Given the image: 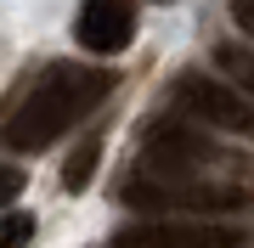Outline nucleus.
<instances>
[{
    "label": "nucleus",
    "instance_id": "obj_10",
    "mask_svg": "<svg viewBox=\"0 0 254 248\" xmlns=\"http://www.w3.org/2000/svg\"><path fill=\"white\" fill-rule=\"evenodd\" d=\"M17 192H23V169L0 164V209H6V203H17Z\"/></svg>",
    "mask_w": 254,
    "mask_h": 248
},
{
    "label": "nucleus",
    "instance_id": "obj_1",
    "mask_svg": "<svg viewBox=\"0 0 254 248\" xmlns=\"http://www.w3.org/2000/svg\"><path fill=\"white\" fill-rule=\"evenodd\" d=\"M113 96V74L91 62H51L46 74L23 91V101L6 113L0 141L11 152H46L51 141H63L79 119H91L102 101Z\"/></svg>",
    "mask_w": 254,
    "mask_h": 248
},
{
    "label": "nucleus",
    "instance_id": "obj_5",
    "mask_svg": "<svg viewBox=\"0 0 254 248\" xmlns=\"http://www.w3.org/2000/svg\"><path fill=\"white\" fill-rule=\"evenodd\" d=\"M113 248H249V231L215 220H136L113 231Z\"/></svg>",
    "mask_w": 254,
    "mask_h": 248
},
{
    "label": "nucleus",
    "instance_id": "obj_2",
    "mask_svg": "<svg viewBox=\"0 0 254 248\" xmlns=\"http://www.w3.org/2000/svg\"><path fill=\"white\" fill-rule=\"evenodd\" d=\"M119 198L130 209H147L153 220H187V214H232L243 209L249 192L237 186H220V181H170V175H130L119 186Z\"/></svg>",
    "mask_w": 254,
    "mask_h": 248
},
{
    "label": "nucleus",
    "instance_id": "obj_6",
    "mask_svg": "<svg viewBox=\"0 0 254 248\" xmlns=\"http://www.w3.org/2000/svg\"><path fill=\"white\" fill-rule=\"evenodd\" d=\"M73 40L91 56H113L136 40V6L130 0H85L73 17Z\"/></svg>",
    "mask_w": 254,
    "mask_h": 248
},
{
    "label": "nucleus",
    "instance_id": "obj_7",
    "mask_svg": "<svg viewBox=\"0 0 254 248\" xmlns=\"http://www.w3.org/2000/svg\"><path fill=\"white\" fill-rule=\"evenodd\" d=\"M215 68H220L243 96H254V51H249V46H215Z\"/></svg>",
    "mask_w": 254,
    "mask_h": 248
},
{
    "label": "nucleus",
    "instance_id": "obj_11",
    "mask_svg": "<svg viewBox=\"0 0 254 248\" xmlns=\"http://www.w3.org/2000/svg\"><path fill=\"white\" fill-rule=\"evenodd\" d=\"M232 17H237V28L254 40V0H232Z\"/></svg>",
    "mask_w": 254,
    "mask_h": 248
},
{
    "label": "nucleus",
    "instance_id": "obj_4",
    "mask_svg": "<svg viewBox=\"0 0 254 248\" xmlns=\"http://www.w3.org/2000/svg\"><path fill=\"white\" fill-rule=\"evenodd\" d=\"M215 164V141L187 130L181 119H153L147 124V175H170V181H203Z\"/></svg>",
    "mask_w": 254,
    "mask_h": 248
},
{
    "label": "nucleus",
    "instance_id": "obj_3",
    "mask_svg": "<svg viewBox=\"0 0 254 248\" xmlns=\"http://www.w3.org/2000/svg\"><path fill=\"white\" fill-rule=\"evenodd\" d=\"M175 101H181L192 119L226 130V136H249L254 141V96H243L232 79H215V74H203V68H187V74L175 79Z\"/></svg>",
    "mask_w": 254,
    "mask_h": 248
},
{
    "label": "nucleus",
    "instance_id": "obj_9",
    "mask_svg": "<svg viewBox=\"0 0 254 248\" xmlns=\"http://www.w3.org/2000/svg\"><path fill=\"white\" fill-rule=\"evenodd\" d=\"M34 214H23V209H11V214H0V248H28L34 243Z\"/></svg>",
    "mask_w": 254,
    "mask_h": 248
},
{
    "label": "nucleus",
    "instance_id": "obj_8",
    "mask_svg": "<svg viewBox=\"0 0 254 248\" xmlns=\"http://www.w3.org/2000/svg\"><path fill=\"white\" fill-rule=\"evenodd\" d=\"M96 164H102V141L91 136L85 147H73V158L63 164V186H68V192H85V186H91V175H96Z\"/></svg>",
    "mask_w": 254,
    "mask_h": 248
}]
</instances>
